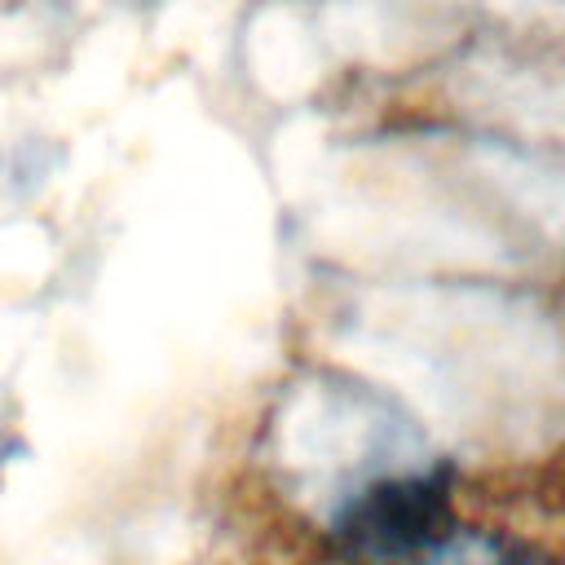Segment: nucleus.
Returning <instances> with one entry per match:
<instances>
[{"instance_id":"nucleus-1","label":"nucleus","mask_w":565,"mask_h":565,"mask_svg":"<svg viewBox=\"0 0 565 565\" xmlns=\"http://www.w3.org/2000/svg\"><path fill=\"white\" fill-rule=\"evenodd\" d=\"M411 565H561L543 547L503 534V530H481V525H450L437 534Z\"/></svg>"}]
</instances>
